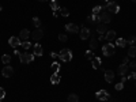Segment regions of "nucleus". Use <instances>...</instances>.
<instances>
[{"instance_id":"obj_10","label":"nucleus","mask_w":136,"mask_h":102,"mask_svg":"<svg viewBox=\"0 0 136 102\" xmlns=\"http://www.w3.org/2000/svg\"><path fill=\"white\" fill-rule=\"evenodd\" d=\"M114 79V72L112 69H106L105 71V80L108 82V83H112Z\"/></svg>"},{"instance_id":"obj_27","label":"nucleus","mask_w":136,"mask_h":102,"mask_svg":"<svg viewBox=\"0 0 136 102\" xmlns=\"http://www.w3.org/2000/svg\"><path fill=\"white\" fill-rule=\"evenodd\" d=\"M33 25H34L35 27H37V29H40V27H41V21H40V18H37V16L33 18Z\"/></svg>"},{"instance_id":"obj_32","label":"nucleus","mask_w":136,"mask_h":102,"mask_svg":"<svg viewBox=\"0 0 136 102\" xmlns=\"http://www.w3.org/2000/svg\"><path fill=\"white\" fill-rule=\"evenodd\" d=\"M60 14L63 16H68L69 15V11H68V8H60Z\"/></svg>"},{"instance_id":"obj_37","label":"nucleus","mask_w":136,"mask_h":102,"mask_svg":"<svg viewBox=\"0 0 136 102\" xmlns=\"http://www.w3.org/2000/svg\"><path fill=\"white\" fill-rule=\"evenodd\" d=\"M127 78H128V79H136V72H132L131 75H128Z\"/></svg>"},{"instance_id":"obj_3","label":"nucleus","mask_w":136,"mask_h":102,"mask_svg":"<svg viewBox=\"0 0 136 102\" xmlns=\"http://www.w3.org/2000/svg\"><path fill=\"white\" fill-rule=\"evenodd\" d=\"M102 52H103V55L106 57H110V56L114 55V46L112 45V42H108V44H105L102 46Z\"/></svg>"},{"instance_id":"obj_13","label":"nucleus","mask_w":136,"mask_h":102,"mask_svg":"<svg viewBox=\"0 0 136 102\" xmlns=\"http://www.w3.org/2000/svg\"><path fill=\"white\" fill-rule=\"evenodd\" d=\"M88 37H90V30H88L87 27H82V30H80V40H87Z\"/></svg>"},{"instance_id":"obj_17","label":"nucleus","mask_w":136,"mask_h":102,"mask_svg":"<svg viewBox=\"0 0 136 102\" xmlns=\"http://www.w3.org/2000/svg\"><path fill=\"white\" fill-rule=\"evenodd\" d=\"M128 69H129V67H128L127 64H121L120 67H119V69H117V71H119V74H120V75L122 76V75L128 74Z\"/></svg>"},{"instance_id":"obj_4","label":"nucleus","mask_w":136,"mask_h":102,"mask_svg":"<svg viewBox=\"0 0 136 102\" xmlns=\"http://www.w3.org/2000/svg\"><path fill=\"white\" fill-rule=\"evenodd\" d=\"M106 8H108L109 12H112V14H117V12L120 11V5L117 4L116 2H108V3H106Z\"/></svg>"},{"instance_id":"obj_12","label":"nucleus","mask_w":136,"mask_h":102,"mask_svg":"<svg viewBox=\"0 0 136 102\" xmlns=\"http://www.w3.org/2000/svg\"><path fill=\"white\" fill-rule=\"evenodd\" d=\"M116 31L114 30H108V31H106V34H105V40L106 41H113L114 38H116Z\"/></svg>"},{"instance_id":"obj_28","label":"nucleus","mask_w":136,"mask_h":102,"mask_svg":"<svg viewBox=\"0 0 136 102\" xmlns=\"http://www.w3.org/2000/svg\"><path fill=\"white\" fill-rule=\"evenodd\" d=\"M2 61H3L4 64H8V63L11 61V56H10V55H3V56H2Z\"/></svg>"},{"instance_id":"obj_1","label":"nucleus","mask_w":136,"mask_h":102,"mask_svg":"<svg viewBox=\"0 0 136 102\" xmlns=\"http://www.w3.org/2000/svg\"><path fill=\"white\" fill-rule=\"evenodd\" d=\"M59 59L63 60V61H71L72 60V52H71L69 49H67V48H64V49H61V52L59 53Z\"/></svg>"},{"instance_id":"obj_26","label":"nucleus","mask_w":136,"mask_h":102,"mask_svg":"<svg viewBox=\"0 0 136 102\" xmlns=\"http://www.w3.org/2000/svg\"><path fill=\"white\" fill-rule=\"evenodd\" d=\"M128 56H129V57H135V56H136V48H135V46H131V48H129Z\"/></svg>"},{"instance_id":"obj_39","label":"nucleus","mask_w":136,"mask_h":102,"mask_svg":"<svg viewBox=\"0 0 136 102\" xmlns=\"http://www.w3.org/2000/svg\"><path fill=\"white\" fill-rule=\"evenodd\" d=\"M127 79H128V78L122 75V76H121V83H125V82H127Z\"/></svg>"},{"instance_id":"obj_5","label":"nucleus","mask_w":136,"mask_h":102,"mask_svg":"<svg viewBox=\"0 0 136 102\" xmlns=\"http://www.w3.org/2000/svg\"><path fill=\"white\" fill-rule=\"evenodd\" d=\"M95 97L99 101H108L110 98V95H109V93L106 91V90H99V91L95 93Z\"/></svg>"},{"instance_id":"obj_15","label":"nucleus","mask_w":136,"mask_h":102,"mask_svg":"<svg viewBox=\"0 0 136 102\" xmlns=\"http://www.w3.org/2000/svg\"><path fill=\"white\" fill-rule=\"evenodd\" d=\"M33 49H34V56H42V46L40 44H35Z\"/></svg>"},{"instance_id":"obj_33","label":"nucleus","mask_w":136,"mask_h":102,"mask_svg":"<svg viewBox=\"0 0 136 102\" xmlns=\"http://www.w3.org/2000/svg\"><path fill=\"white\" fill-rule=\"evenodd\" d=\"M85 56H86V59H94V55H93V52H90V50H87L86 53H85Z\"/></svg>"},{"instance_id":"obj_20","label":"nucleus","mask_w":136,"mask_h":102,"mask_svg":"<svg viewBox=\"0 0 136 102\" xmlns=\"http://www.w3.org/2000/svg\"><path fill=\"white\" fill-rule=\"evenodd\" d=\"M87 21H91V22H99V15H98V14L88 15V16H87ZM99 23H101V22H99Z\"/></svg>"},{"instance_id":"obj_46","label":"nucleus","mask_w":136,"mask_h":102,"mask_svg":"<svg viewBox=\"0 0 136 102\" xmlns=\"http://www.w3.org/2000/svg\"><path fill=\"white\" fill-rule=\"evenodd\" d=\"M132 2H135V3H136V0H132Z\"/></svg>"},{"instance_id":"obj_24","label":"nucleus","mask_w":136,"mask_h":102,"mask_svg":"<svg viewBox=\"0 0 136 102\" xmlns=\"http://www.w3.org/2000/svg\"><path fill=\"white\" fill-rule=\"evenodd\" d=\"M68 102H79V95H76V94H69V95H68Z\"/></svg>"},{"instance_id":"obj_11","label":"nucleus","mask_w":136,"mask_h":102,"mask_svg":"<svg viewBox=\"0 0 136 102\" xmlns=\"http://www.w3.org/2000/svg\"><path fill=\"white\" fill-rule=\"evenodd\" d=\"M66 29L68 30V31L69 33H79V27L78 26H76L75 25V23H67V25H66Z\"/></svg>"},{"instance_id":"obj_14","label":"nucleus","mask_w":136,"mask_h":102,"mask_svg":"<svg viewBox=\"0 0 136 102\" xmlns=\"http://www.w3.org/2000/svg\"><path fill=\"white\" fill-rule=\"evenodd\" d=\"M29 37H30V31L29 30H21V34H19V38H21V41H26Z\"/></svg>"},{"instance_id":"obj_25","label":"nucleus","mask_w":136,"mask_h":102,"mask_svg":"<svg viewBox=\"0 0 136 102\" xmlns=\"http://www.w3.org/2000/svg\"><path fill=\"white\" fill-rule=\"evenodd\" d=\"M50 8H52L53 11L60 10V8H59V3H57V0H52V2H50Z\"/></svg>"},{"instance_id":"obj_31","label":"nucleus","mask_w":136,"mask_h":102,"mask_svg":"<svg viewBox=\"0 0 136 102\" xmlns=\"http://www.w3.org/2000/svg\"><path fill=\"white\" fill-rule=\"evenodd\" d=\"M102 8H103L102 5H95V7L93 8V14H99V12H101V10H102Z\"/></svg>"},{"instance_id":"obj_22","label":"nucleus","mask_w":136,"mask_h":102,"mask_svg":"<svg viewBox=\"0 0 136 102\" xmlns=\"http://www.w3.org/2000/svg\"><path fill=\"white\" fill-rule=\"evenodd\" d=\"M116 45H117V46H120V48H124V46L127 45V40H124V38H117Z\"/></svg>"},{"instance_id":"obj_29","label":"nucleus","mask_w":136,"mask_h":102,"mask_svg":"<svg viewBox=\"0 0 136 102\" xmlns=\"http://www.w3.org/2000/svg\"><path fill=\"white\" fill-rule=\"evenodd\" d=\"M21 45L23 46V49H26V50H27V49H30V48H31V44L29 42V41H23V42H22Z\"/></svg>"},{"instance_id":"obj_18","label":"nucleus","mask_w":136,"mask_h":102,"mask_svg":"<svg viewBox=\"0 0 136 102\" xmlns=\"http://www.w3.org/2000/svg\"><path fill=\"white\" fill-rule=\"evenodd\" d=\"M101 64H102V61H101V59H99V57H94L93 59V68L94 69L101 68Z\"/></svg>"},{"instance_id":"obj_43","label":"nucleus","mask_w":136,"mask_h":102,"mask_svg":"<svg viewBox=\"0 0 136 102\" xmlns=\"http://www.w3.org/2000/svg\"><path fill=\"white\" fill-rule=\"evenodd\" d=\"M102 2H106V3H108V2H109V0H102Z\"/></svg>"},{"instance_id":"obj_41","label":"nucleus","mask_w":136,"mask_h":102,"mask_svg":"<svg viewBox=\"0 0 136 102\" xmlns=\"http://www.w3.org/2000/svg\"><path fill=\"white\" fill-rule=\"evenodd\" d=\"M50 56H52L53 59H56V57H59V56H57V53H55V52H52V53H50Z\"/></svg>"},{"instance_id":"obj_8","label":"nucleus","mask_w":136,"mask_h":102,"mask_svg":"<svg viewBox=\"0 0 136 102\" xmlns=\"http://www.w3.org/2000/svg\"><path fill=\"white\" fill-rule=\"evenodd\" d=\"M8 44L12 46V48H18L21 44H22V41H21V38L19 37H10V40H8Z\"/></svg>"},{"instance_id":"obj_2","label":"nucleus","mask_w":136,"mask_h":102,"mask_svg":"<svg viewBox=\"0 0 136 102\" xmlns=\"http://www.w3.org/2000/svg\"><path fill=\"white\" fill-rule=\"evenodd\" d=\"M19 60L23 64H29L34 60V55H30V53H26V52H21L19 53Z\"/></svg>"},{"instance_id":"obj_34","label":"nucleus","mask_w":136,"mask_h":102,"mask_svg":"<svg viewBox=\"0 0 136 102\" xmlns=\"http://www.w3.org/2000/svg\"><path fill=\"white\" fill-rule=\"evenodd\" d=\"M59 40H60L61 42H66V41H67V35L66 34H59Z\"/></svg>"},{"instance_id":"obj_40","label":"nucleus","mask_w":136,"mask_h":102,"mask_svg":"<svg viewBox=\"0 0 136 102\" xmlns=\"http://www.w3.org/2000/svg\"><path fill=\"white\" fill-rule=\"evenodd\" d=\"M105 40V35L103 34H99V37H98V41H103Z\"/></svg>"},{"instance_id":"obj_45","label":"nucleus","mask_w":136,"mask_h":102,"mask_svg":"<svg viewBox=\"0 0 136 102\" xmlns=\"http://www.w3.org/2000/svg\"><path fill=\"white\" fill-rule=\"evenodd\" d=\"M0 11H2V5H0Z\"/></svg>"},{"instance_id":"obj_30","label":"nucleus","mask_w":136,"mask_h":102,"mask_svg":"<svg viewBox=\"0 0 136 102\" xmlns=\"http://www.w3.org/2000/svg\"><path fill=\"white\" fill-rule=\"evenodd\" d=\"M136 42V37H129L128 40H127V45H131V46H133V44Z\"/></svg>"},{"instance_id":"obj_42","label":"nucleus","mask_w":136,"mask_h":102,"mask_svg":"<svg viewBox=\"0 0 136 102\" xmlns=\"http://www.w3.org/2000/svg\"><path fill=\"white\" fill-rule=\"evenodd\" d=\"M127 63H128V57H125V59L122 60V64H127Z\"/></svg>"},{"instance_id":"obj_36","label":"nucleus","mask_w":136,"mask_h":102,"mask_svg":"<svg viewBox=\"0 0 136 102\" xmlns=\"http://www.w3.org/2000/svg\"><path fill=\"white\" fill-rule=\"evenodd\" d=\"M5 97V91H4V88L0 87V99H3Z\"/></svg>"},{"instance_id":"obj_19","label":"nucleus","mask_w":136,"mask_h":102,"mask_svg":"<svg viewBox=\"0 0 136 102\" xmlns=\"http://www.w3.org/2000/svg\"><path fill=\"white\" fill-rule=\"evenodd\" d=\"M60 75H57V74H52V76H50V83L52 85H59L60 83Z\"/></svg>"},{"instance_id":"obj_38","label":"nucleus","mask_w":136,"mask_h":102,"mask_svg":"<svg viewBox=\"0 0 136 102\" xmlns=\"http://www.w3.org/2000/svg\"><path fill=\"white\" fill-rule=\"evenodd\" d=\"M129 67H131L132 69H136V61H133V63H131V64H129Z\"/></svg>"},{"instance_id":"obj_9","label":"nucleus","mask_w":136,"mask_h":102,"mask_svg":"<svg viewBox=\"0 0 136 102\" xmlns=\"http://www.w3.org/2000/svg\"><path fill=\"white\" fill-rule=\"evenodd\" d=\"M3 76L4 78H11L12 76V74H14V68L12 67H10V65H5V67L3 68Z\"/></svg>"},{"instance_id":"obj_47","label":"nucleus","mask_w":136,"mask_h":102,"mask_svg":"<svg viewBox=\"0 0 136 102\" xmlns=\"http://www.w3.org/2000/svg\"><path fill=\"white\" fill-rule=\"evenodd\" d=\"M0 102H2V99H0Z\"/></svg>"},{"instance_id":"obj_6","label":"nucleus","mask_w":136,"mask_h":102,"mask_svg":"<svg viewBox=\"0 0 136 102\" xmlns=\"http://www.w3.org/2000/svg\"><path fill=\"white\" fill-rule=\"evenodd\" d=\"M112 21V16H110V12L109 11H103V12H101L99 14V22L101 23H109Z\"/></svg>"},{"instance_id":"obj_35","label":"nucleus","mask_w":136,"mask_h":102,"mask_svg":"<svg viewBox=\"0 0 136 102\" xmlns=\"http://www.w3.org/2000/svg\"><path fill=\"white\" fill-rule=\"evenodd\" d=\"M122 87H124V83H117V85H116V90H117V91H120V90H122Z\"/></svg>"},{"instance_id":"obj_16","label":"nucleus","mask_w":136,"mask_h":102,"mask_svg":"<svg viewBox=\"0 0 136 102\" xmlns=\"http://www.w3.org/2000/svg\"><path fill=\"white\" fill-rule=\"evenodd\" d=\"M106 31H108V27H106L105 23H99V25L97 26V33L98 34H105Z\"/></svg>"},{"instance_id":"obj_21","label":"nucleus","mask_w":136,"mask_h":102,"mask_svg":"<svg viewBox=\"0 0 136 102\" xmlns=\"http://www.w3.org/2000/svg\"><path fill=\"white\" fill-rule=\"evenodd\" d=\"M52 71H53V74H59V71H60V64L57 61L52 63Z\"/></svg>"},{"instance_id":"obj_23","label":"nucleus","mask_w":136,"mask_h":102,"mask_svg":"<svg viewBox=\"0 0 136 102\" xmlns=\"http://www.w3.org/2000/svg\"><path fill=\"white\" fill-rule=\"evenodd\" d=\"M97 46H98V40L91 38V40H90V49L94 50V49H97Z\"/></svg>"},{"instance_id":"obj_44","label":"nucleus","mask_w":136,"mask_h":102,"mask_svg":"<svg viewBox=\"0 0 136 102\" xmlns=\"http://www.w3.org/2000/svg\"><path fill=\"white\" fill-rule=\"evenodd\" d=\"M38 2H45V0H38Z\"/></svg>"},{"instance_id":"obj_7","label":"nucleus","mask_w":136,"mask_h":102,"mask_svg":"<svg viewBox=\"0 0 136 102\" xmlns=\"http://www.w3.org/2000/svg\"><path fill=\"white\" fill-rule=\"evenodd\" d=\"M30 37L34 40V41H38V40H41V38H42L44 37V30L42 29H37V30H34V31L30 34Z\"/></svg>"}]
</instances>
